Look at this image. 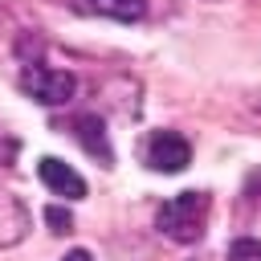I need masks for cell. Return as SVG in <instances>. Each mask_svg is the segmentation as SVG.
I'll return each mask as SVG.
<instances>
[{"mask_svg": "<svg viewBox=\"0 0 261 261\" xmlns=\"http://www.w3.org/2000/svg\"><path fill=\"white\" fill-rule=\"evenodd\" d=\"M37 175H41V184H45L49 192H57V196H65V200H82V196H86V179H82L69 163H61L57 155H41Z\"/></svg>", "mask_w": 261, "mask_h": 261, "instance_id": "5b68a950", "label": "cell"}, {"mask_svg": "<svg viewBox=\"0 0 261 261\" xmlns=\"http://www.w3.org/2000/svg\"><path fill=\"white\" fill-rule=\"evenodd\" d=\"M208 212H212V196L192 188V192L171 196V200L155 212V228H159L167 241H175V245H196V241L204 237V228H208Z\"/></svg>", "mask_w": 261, "mask_h": 261, "instance_id": "6da1fadb", "label": "cell"}, {"mask_svg": "<svg viewBox=\"0 0 261 261\" xmlns=\"http://www.w3.org/2000/svg\"><path fill=\"white\" fill-rule=\"evenodd\" d=\"M61 261H94V257H90V249H69Z\"/></svg>", "mask_w": 261, "mask_h": 261, "instance_id": "30bf717a", "label": "cell"}, {"mask_svg": "<svg viewBox=\"0 0 261 261\" xmlns=\"http://www.w3.org/2000/svg\"><path fill=\"white\" fill-rule=\"evenodd\" d=\"M228 261H261V241L257 237H237L228 245Z\"/></svg>", "mask_w": 261, "mask_h": 261, "instance_id": "ba28073f", "label": "cell"}, {"mask_svg": "<svg viewBox=\"0 0 261 261\" xmlns=\"http://www.w3.org/2000/svg\"><path fill=\"white\" fill-rule=\"evenodd\" d=\"M90 8L110 20H143L147 16V0H90Z\"/></svg>", "mask_w": 261, "mask_h": 261, "instance_id": "52a82bcc", "label": "cell"}, {"mask_svg": "<svg viewBox=\"0 0 261 261\" xmlns=\"http://www.w3.org/2000/svg\"><path fill=\"white\" fill-rule=\"evenodd\" d=\"M33 232V212L16 192H0V249L20 245Z\"/></svg>", "mask_w": 261, "mask_h": 261, "instance_id": "277c9868", "label": "cell"}, {"mask_svg": "<svg viewBox=\"0 0 261 261\" xmlns=\"http://www.w3.org/2000/svg\"><path fill=\"white\" fill-rule=\"evenodd\" d=\"M143 163L151 171H163V175H175L192 163V143L179 135V130H151L147 143H143Z\"/></svg>", "mask_w": 261, "mask_h": 261, "instance_id": "3957f363", "label": "cell"}, {"mask_svg": "<svg viewBox=\"0 0 261 261\" xmlns=\"http://www.w3.org/2000/svg\"><path fill=\"white\" fill-rule=\"evenodd\" d=\"M192 261H212V257H192Z\"/></svg>", "mask_w": 261, "mask_h": 261, "instance_id": "8fae6325", "label": "cell"}, {"mask_svg": "<svg viewBox=\"0 0 261 261\" xmlns=\"http://www.w3.org/2000/svg\"><path fill=\"white\" fill-rule=\"evenodd\" d=\"M20 90L41 102V106H65L77 90V77L69 69H49V65H24L20 69Z\"/></svg>", "mask_w": 261, "mask_h": 261, "instance_id": "7a4b0ae2", "label": "cell"}, {"mask_svg": "<svg viewBox=\"0 0 261 261\" xmlns=\"http://www.w3.org/2000/svg\"><path fill=\"white\" fill-rule=\"evenodd\" d=\"M45 220H49V228H53V232H69V228H73V216H69L61 204L45 208Z\"/></svg>", "mask_w": 261, "mask_h": 261, "instance_id": "9c48e42d", "label": "cell"}, {"mask_svg": "<svg viewBox=\"0 0 261 261\" xmlns=\"http://www.w3.org/2000/svg\"><path fill=\"white\" fill-rule=\"evenodd\" d=\"M73 135H77V143H82L94 159H102V167L114 163V151H110V143H106V126H102L98 114H77V118H73Z\"/></svg>", "mask_w": 261, "mask_h": 261, "instance_id": "8992f818", "label": "cell"}]
</instances>
